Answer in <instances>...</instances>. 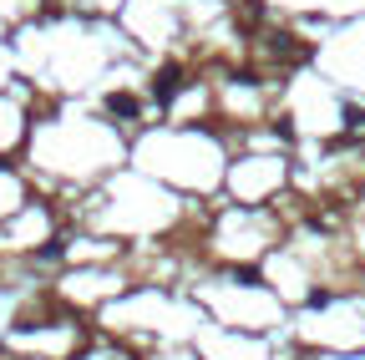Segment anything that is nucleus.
Here are the masks:
<instances>
[{
  "label": "nucleus",
  "instance_id": "nucleus-2",
  "mask_svg": "<svg viewBox=\"0 0 365 360\" xmlns=\"http://www.w3.org/2000/svg\"><path fill=\"white\" fill-rule=\"evenodd\" d=\"M112 112H122V117H132V112H137V101H132V97H112Z\"/></svg>",
  "mask_w": 365,
  "mask_h": 360
},
{
  "label": "nucleus",
  "instance_id": "nucleus-1",
  "mask_svg": "<svg viewBox=\"0 0 365 360\" xmlns=\"http://www.w3.org/2000/svg\"><path fill=\"white\" fill-rule=\"evenodd\" d=\"M152 92H158V97L167 101V97H173V92H178V71H173V67H167V71L158 76V86H152Z\"/></svg>",
  "mask_w": 365,
  "mask_h": 360
}]
</instances>
